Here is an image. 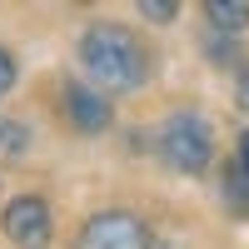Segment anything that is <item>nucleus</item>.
<instances>
[{
  "instance_id": "f257e3e1",
  "label": "nucleus",
  "mask_w": 249,
  "mask_h": 249,
  "mask_svg": "<svg viewBox=\"0 0 249 249\" xmlns=\"http://www.w3.org/2000/svg\"><path fill=\"white\" fill-rule=\"evenodd\" d=\"M80 65L100 90H140L150 75V55H144L140 35L120 20H95L80 35Z\"/></svg>"
},
{
  "instance_id": "f03ea898",
  "label": "nucleus",
  "mask_w": 249,
  "mask_h": 249,
  "mask_svg": "<svg viewBox=\"0 0 249 249\" xmlns=\"http://www.w3.org/2000/svg\"><path fill=\"white\" fill-rule=\"evenodd\" d=\"M160 160L179 175H204L214 160V130L199 110H179L160 124Z\"/></svg>"
},
{
  "instance_id": "7ed1b4c3",
  "label": "nucleus",
  "mask_w": 249,
  "mask_h": 249,
  "mask_svg": "<svg viewBox=\"0 0 249 249\" xmlns=\"http://www.w3.org/2000/svg\"><path fill=\"white\" fill-rule=\"evenodd\" d=\"M75 249H150V224L130 210H100L80 224Z\"/></svg>"
},
{
  "instance_id": "20e7f679",
  "label": "nucleus",
  "mask_w": 249,
  "mask_h": 249,
  "mask_svg": "<svg viewBox=\"0 0 249 249\" xmlns=\"http://www.w3.org/2000/svg\"><path fill=\"white\" fill-rule=\"evenodd\" d=\"M0 230L15 249H45L50 234H55V219H50V204L40 195H20L5 204V214H0Z\"/></svg>"
},
{
  "instance_id": "39448f33",
  "label": "nucleus",
  "mask_w": 249,
  "mask_h": 249,
  "mask_svg": "<svg viewBox=\"0 0 249 249\" xmlns=\"http://www.w3.org/2000/svg\"><path fill=\"white\" fill-rule=\"evenodd\" d=\"M60 100H65V120L75 124L80 135H105L110 124H115V110H110V100L90 90V85H80V80H70L65 90H60Z\"/></svg>"
},
{
  "instance_id": "423d86ee",
  "label": "nucleus",
  "mask_w": 249,
  "mask_h": 249,
  "mask_svg": "<svg viewBox=\"0 0 249 249\" xmlns=\"http://www.w3.org/2000/svg\"><path fill=\"white\" fill-rule=\"evenodd\" d=\"M224 199H230V210H239V214H249V130L239 135V144H234V164L224 170Z\"/></svg>"
},
{
  "instance_id": "0eeeda50",
  "label": "nucleus",
  "mask_w": 249,
  "mask_h": 249,
  "mask_svg": "<svg viewBox=\"0 0 249 249\" xmlns=\"http://www.w3.org/2000/svg\"><path fill=\"white\" fill-rule=\"evenodd\" d=\"M204 20H210L214 35H239L249 25V0H210V5H204Z\"/></svg>"
},
{
  "instance_id": "6e6552de",
  "label": "nucleus",
  "mask_w": 249,
  "mask_h": 249,
  "mask_svg": "<svg viewBox=\"0 0 249 249\" xmlns=\"http://www.w3.org/2000/svg\"><path fill=\"white\" fill-rule=\"evenodd\" d=\"M30 144V130L20 120H0V155H25Z\"/></svg>"
},
{
  "instance_id": "1a4fd4ad",
  "label": "nucleus",
  "mask_w": 249,
  "mask_h": 249,
  "mask_svg": "<svg viewBox=\"0 0 249 249\" xmlns=\"http://www.w3.org/2000/svg\"><path fill=\"white\" fill-rule=\"evenodd\" d=\"M179 15V5H164V0H144L140 5V20H155V25H170Z\"/></svg>"
},
{
  "instance_id": "9d476101",
  "label": "nucleus",
  "mask_w": 249,
  "mask_h": 249,
  "mask_svg": "<svg viewBox=\"0 0 249 249\" xmlns=\"http://www.w3.org/2000/svg\"><path fill=\"white\" fill-rule=\"evenodd\" d=\"M15 75H20V70H15V55H10L5 45H0V95H10V85H15Z\"/></svg>"
},
{
  "instance_id": "9b49d317",
  "label": "nucleus",
  "mask_w": 249,
  "mask_h": 249,
  "mask_svg": "<svg viewBox=\"0 0 249 249\" xmlns=\"http://www.w3.org/2000/svg\"><path fill=\"white\" fill-rule=\"evenodd\" d=\"M234 105L249 115V65H244V70H239V80H234Z\"/></svg>"
}]
</instances>
